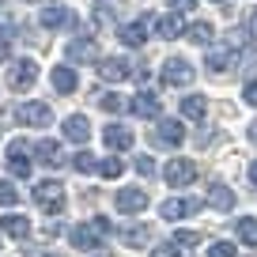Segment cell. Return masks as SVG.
<instances>
[{
	"mask_svg": "<svg viewBox=\"0 0 257 257\" xmlns=\"http://www.w3.org/2000/svg\"><path fill=\"white\" fill-rule=\"evenodd\" d=\"M185 38L197 42V46H212V38H216V31H212V23H204V19H197V23L185 27Z\"/></svg>",
	"mask_w": 257,
	"mask_h": 257,
	"instance_id": "d4e9b609",
	"label": "cell"
},
{
	"mask_svg": "<svg viewBox=\"0 0 257 257\" xmlns=\"http://www.w3.org/2000/svg\"><path fill=\"white\" fill-rule=\"evenodd\" d=\"M204 110H208V102H204V95H185L182 98V117H193V121H201Z\"/></svg>",
	"mask_w": 257,
	"mask_h": 257,
	"instance_id": "484cf974",
	"label": "cell"
},
{
	"mask_svg": "<svg viewBox=\"0 0 257 257\" xmlns=\"http://www.w3.org/2000/svg\"><path fill=\"white\" fill-rule=\"evenodd\" d=\"M8 170H12V178L31 174V144L27 140H12L8 144Z\"/></svg>",
	"mask_w": 257,
	"mask_h": 257,
	"instance_id": "52a82bcc",
	"label": "cell"
},
{
	"mask_svg": "<svg viewBox=\"0 0 257 257\" xmlns=\"http://www.w3.org/2000/svg\"><path fill=\"white\" fill-rule=\"evenodd\" d=\"M238 242L242 246H257V219L253 216L238 219Z\"/></svg>",
	"mask_w": 257,
	"mask_h": 257,
	"instance_id": "83f0119b",
	"label": "cell"
},
{
	"mask_svg": "<svg viewBox=\"0 0 257 257\" xmlns=\"http://www.w3.org/2000/svg\"><path fill=\"white\" fill-rule=\"evenodd\" d=\"M38 23L46 27V31H61V27H76V16H72V8H64V4H46Z\"/></svg>",
	"mask_w": 257,
	"mask_h": 257,
	"instance_id": "9c48e42d",
	"label": "cell"
},
{
	"mask_svg": "<svg viewBox=\"0 0 257 257\" xmlns=\"http://www.w3.org/2000/svg\"><path fill=\"white\" fill-rule=\"evenodd\" d=\"M242 95H246V102H249V106H257V80H249Z\"/></svg>",
	"mask_w": 257,
	"mask_h": 257,
	"instance_id": "74e56055",
	"label": "cell"
},
{
	"mask_svg": "<svg viewBox=\"0 0 257 257\" xmlns=\"http://www.w3.org/2000/svg\"><path fill=\"white\" fill-rule=\"evenodd\" d=\"M49 80H53V87L61 91V95H72V91L80 87V76H76V68H68V64H57Z\"/></svg>",
	"mask_w": 257,
	"mask_h": 257,
	"instance_id": "44dd1931",
	"label": "cell"
},
{
	"mask_svg": "<svg viewBox=\"0 0 257 257\" xmlns=\"http://www.w3.org/2000/svg\"><path fill=\"white\" fill-rule=\"evenodd\" d=\"M31 152H34V159H38L42 167H64V152H61L57 140H38Z\"/></svg>",
	"mask_w": 257,
	"mask_h": 257,
	"instance_id": "ac0fdd59",
	"label": "cell"
},
{
	"mask_svg": "<svg viewBox=\"0 0 257 257\" xmlns=\"http://www.w3.org/2000/svg\"><path fill=\"white\" fill-rule=\"evenodd\" d=\"M16 204H19L16 185H12L8 178H0V208H16Z\"/></svg>",
	"mask_w": 257,
	"mask_h": 257,
	"instance_id": "f1b7e54d",
	"label": "cell"
},
{
	"mask_svg": "<svg viewBox=\"0 0 257 257\" xmlns=\"http://www.w3.org/2000/svg\"><path fill=\"white\" fill-rule=\"evenodd\" d=\"M178 242H159V246H152V257H178Z\"/></svg>",
	"mask_w": 257,
	"mask_h": 257,
	"instance_id": "d6a6232c",
	"label": "cell"
},
{
	"mask_svg": "<svg viewBox=\"0 0 257 257\" xmlns=\"http://www.w3.org/2000/svg\"><path fill=\"white\" fill-rule=\"evenodd\" d=\"M128 110L137 113V117H159L163 98L155 95V91H137V95H133V102H128Z\"/></svg>",
	"mask_w": 257,
	"mask_h": 257,
	"instance_id": "9a60e30c",
	"label": "cell"
},
{
	"mask_svg": "<svg viewBox=\"0 0 257 257\" xmlns=\"http://www.w3.org/2000/svg\"><path fill=\"white\" fill-rule=\"evenodd\" d=\"M34 80H38V64H34L31 57H19V61H12V68H8V87L16 91V95L31 91Z\"/></svg>",
	"mask_w": 257,
	"mask_h": 257,
	"instance_id": "7a4b0ae2",
	"label": "cell"
},
{
	"mask_svg": "<svg viewBox=\"0 0 257 257\" xmlns=\"http://www.w3.org/2000/svg\"><path fill=\"white\" fill-rule=\"evenodd\" d=\"M163 83H170V87H189L193 83V64L182 61V57H170V61H163Z\"/></svg>",
	"mask_w": 257,
	"mask_h": 257,
	"instance_id": "3957f363",
	"label": "cell"
},
{
	"mask_svg": "<svg viewBox=\"0 0 257 257\" xmlns=\"http://www.w3.org/2000/svg\"><path fill=\"white\" fill-rule=\"evenodd\" d=\"M234 61H238V49L227 42L223 49H212L204 64H208V72H212V76H223V72H231V68H234Z\"/></svg>",
	"mask_w": 257,
	"mask_h": 257,
	"instance_id": "5bb4252c",
	"label": "cell"
},
{
	"mask_svg": "<svg viewBox=\"0 0 257 257\" xmlns=\"http://www.w3.org/2000/svg\"><path fill=\"white\" fill-rule=\"evenodd\" d=\"M155 34H159L163 42H174V38H182L185 34V23H182V12H163L159 19H155Z\"/></svg>",
	"mask_w": 257,
	"mask_h": 257,
	"instance_id": "7c38bea8",
	"label": "cell"
},
{
	"mask_svg": "<svg viewBox=\"0 0 257 257\" xmlns=\"http://www.w3.org/2000/svg\"><path fill=\"white\" fill-rule=\"evenodd\" d=\"M167 4H170V8H174V12H189L193 4H197V0H167Z\"/></svg>",
	"mask_w": 257,
	"mask_h": 257,
	"instance_id": "f35d334b",
	"label": "cell"
},
{
	"mask_svg": "<svg viewBox=\"0 0 257 257\" xmlns=\"http://www.w3.org/2000/svg\"><path fill=\"white\" fill-rule=\"evenodd\" d=\"M163 178H167V185H189L193 178H197V167H193V159H170L167 167H163Z\"/></svg>",
	"mask_w": 257,
	"mask_h": 257,
	"instance_id": "30bf717a",
	"label": "cell"
},
{
	"mask_svg": "<svg viewBox=\"0 0 257 257\" xmlns=\"http://www.w3.org/2000/svg\"><path fill=\"white\" fill-rule=\"evenodd\" d=\"M208 204H212L216 212H231V208H234V193L227 189L223 182H212V185H208Z\"/></svg>",
	"mask_w": 257,
	"mask_h": 257,
	"instance_id": "7402d4cb",
	"label": "cell"
},
{
	"mask_svg": "<svg viewBox=\"0 0 257 257\" xmlns=\"http://www.w3.org/2000/svg\"><path fill=\"white\" fill-rule=\"evenodd\" d=\"M208 257H238V246L227 242V238H219V242H212V246H208Z\"/></svg>",
	"mask_w": 257,
	"mask_h": 257,
	"instance_id": "4dcf8cb0",
	"label": "cell"
},
{
	"mask_svg": "<svg viewBox=\"0 0 257 257\" xmlns=\"http://www.w3.org/2000/svg\"><path fill=\"white\" fill-rule=\"evenodd\" d=\"M249 140H253V144H257V121H253V125H249Z\"/></svg>",
	"mask_w": 257,
	"mask_h": 257,
	"instance_id": "b9f144b4",
	"label": "cell"
},
{
	"mask_svg": "<svg viewBox=\"0 0 257 257\" xmlns=\"http://www.w3.org/2000/svg\"><path fill=\"white\" fill-rule=\"evenodd\" d=\"M137 170H140L144 178H152V174H155V159H152V155H137Z\"/></svg>",
	"mask_w": 257,
	"mask_h": 257,
	"instance_id": "836d02e7",
	"label": "cell"
},
{
	"mask_svg": "<svg viewBox=\"0 0 257 257\" xmlns=\"http://www.w3.org/2000/svg\"><path fill=\"white\" fill-rule=\"evenodd\" d=\"M197 212H201V201H197V197H170V201L159 204V216L170 219V223H174V219H185V216H197Z\"/></svg>",
	"mask_w": 257,
	"mask_h": 257,
	"instance_id": "277c9868",
	"label": "cell"
},
{
	"mask_svg": "<svg viewBox=\"0 0 257 257\" xmlns=\"http://www.w3.org/2000/svg\"><path fill=\"white\" fill-rule=\"evenodd\" d=\"M148 208V193L144 189H117V212L125 216H137V212Z\"/></svg>",
	"mask_w": 257,
	"mask_h": 257,
	"instance_id": "e0dca14e",
	"label": "cell"
},
{
	"mask_svg": "<svg viewBox=\"0 0 257 257\" xmlns=\"http://www.w3.org/2000/svg\"><path fill=\"white\" fill-rule=\"evenodd\" d=\"M91 223H95V231L102 234V238H106V234L113 231V227H110V219H106V216H95V219H91Z\"/></svg>",
	"mask_w": 257,
	"mask_h": 257,
	"instance_id": "8d00e7d4",
	"label": "cell"
},
{
	"mask_svg": "<svg viewBox=\"0 0 257 257\" xmlns=\"http://www.w3.org/2000/svg\"><path fill=\"white\" fill-rule=\"evenodd\" d=\"M178 246H197V231H178Z\"/></svg>",
	"mask_w": 257,
	"mask_h": 257,
	"instance_id": "d590c367",
	"label": "cell"
},
{
	"mask_svg": "<svg viewBox=\"0 0 257 257\" xmlns=\"http://www.w3.org/2000/svg\"><path fill=\"white\" fill-rule=\"evenodd\" d=\"M0 8H4V0H0Z\"/></svg>",
	"mask_w": 257,
	"mask_h": 257,
	"instance_id": "7bdbcfd3",
	"label": "cell"
},
{
	"mask_svg": "<svg viewBox=\"0 0 257 257\" xmlns=\"http://www.w3.org/2000/svg\"><path fill=\"white\" fill-rule=\"evenodd\" d=\"M12 57V34H0V64Z\"/></svg>",
	"mask_w": 257,
	"mask_h": 257,
	"instance_id": "e575fe53",
	"label": "cell"
},
{
	"mask_svg": "<svg viewBox=\"0 0 257 257\" xmlns=\"http://www.w3.org/2000/svg\"><path fill=\"white\" fill-rule=\"evenodd\" d=\"M16 121L19 125H31V128H46L49 121H53V110H49L46 102H23L16 110Z\"/></svg>",
	"mask_w": 257,
	"mask_h": 257,
	"instance_id": "8992f818",
	"label": "cell"
},
{
	"mask_svg": "<svg viewBox=\"0 0 257 257\" xmlns=\"http://www.w3.org/2000/svg\"><path fill=\"white\" fill-rule=\"evenodd\" d=\"M102 144L110 152H128L133 148V128L128 125H106L102 128Z\"/></svg>",
	"mask_w": 257,
	"mask_h": 257,
	"instance_id": "2e32d148",
	"label": "cell"
},
{
	"mask_svg": "<svg viewBox=\"0 0 257 257\" xmlns=\"http://www.w3.org/2000/svg\"><path fill=\"white\" fill-rule=\"evenodd\" d=\"M128 68H133V64H128L125 57H98V61H95L98 80H106V83H121V80H128Z\"/></svg>",
	"mask_w": 257,
	"mask_h": 257,
	"instance_id": "5b68a950",
	"label": "cell"
},
{
	"mask_svg": "<svg viewBox=\"0 0 257 257\" xmlns=\"http://www.w3.org/2000/svg\"><path fill=\"white\" fill-rule=\"evenodd\" d=\"M249 185H253V189H257V159L249 163Z\"/></svg>",
	"mask_w": 257,
	"mask_h": 257,
	"instance_id": "60d3db41",
	"label": "cell"
},
{
	"mask_svg": "<svg viewBox=\"0 0 257 257\" xmlns=\"http://www.w3.org/2000/svg\"><path fill=\"white\" fill-rule=\"evenodd\" d=\"M121 170H125L121 159H102V163H98V174H102V178H117Z\"/></svg>",
	"mask_w": 257,
	"mask_h": 257,
	"instance_id": "1f68e13d",
	"label": "cell"
},
{
	"mask_svg": "<svg viewBox=\"0 0 257 257\" xmlns=\"http://www.w3.org/2000/svg\"><path fill=\"white\" fill-rule=\"evenodd\" d=\"M185 140V125L182 121H163V125L152 128V144L155 148H178Z\"/></svg>",
	"mask_w": 257,
	"mask_h": 257,
	"instance_id": "ba28073f",
	"label": "cell"
},
{
	"mask_svg": "<svg viewBox=\"0 0 257 257\" xmlns=\"http://www.w3.org/2000/svg\"><path fill=\"white\" fill-rule=\"evenodd\" d=\"M246 31H249V34H253V38H257V8L249 12V19H246Z\"/></svg>",
	"mask_w": 257,
	"mask_h": 257,
	"instance_id": "ab89813d",
	"label": "cell"
},
{
	"mask_svg": "<svg viewBox=\"0 0 257 257\" xmlns=\"http://www.w3.org/2000/svg\"><path fill=\"white\" fill-rule=\"evenodd\" d=\"M72 167L80 170V174H95V170H98V159H95L91 152H80V155H72Z\"/></svg>",
	"mask_w": 257,
	"mask_h": 257,
	"instance_id": "f546056e",
	"label": "cell"
},
{
	"mask_svg": "<svg viewBox=\"0 0 257 257\" xmlns=\"http://www.w3.org/2000/svg\"><path fill=\"white\" fill-rule=\"evenodd\" d=\"M117 38L125 42V46L140 49V46H144V42H148V23H144V19H133V23H121Z\"/></svg>",
	"mask_w": 257,
	"mask_h": 257,
	"instance_id": "ffe728a7",
	"label": "cell"
},
{
	"mask_svg": "<svg viewBox=\"0 0 257 257\" xmlns=\"http://www.w3.org/2000/svg\"><path fill=\"white\" fill-rule=\"evenodd\" d=\"M0 231L12 234V238H27V234H31V219L16 216V212H12V216H0Z\"/></svg>",
	"mask_w": 257,
	"mask_h": 257,
	"instance_id": "cb8c5ba5",
	"label": "cell"
},
{
	"mask_svg": "<svg viewBox=\"0 0 257 257\" xmlns=\"http://www.w3.org/2000/svg\"><path fill=\"white\" fill-rule=\"evenodd\" d=\"M68 61L72 64H95L98 61V46L91 38H76L72 46H68Z\"/></svg>",
	"mask_w": 257,
	"mask_h": 257,
	"instance_id": "d6986e66",
	"label": "cell"
},
{
	"mask_svg": "<svg viewBox=\"0 0 257 257\" xmlns=\"http://www.w3.org/2000/svg\"><path fill=\"white\" fill-rule=\"evenodd\" d=\"M121 242H125V246H148V242H152V227H148V223L121 227Z\"/></svg>",
	"mask_w": 257,
	"mask_h": 257,
	"instance_id": "603a6c76",
	"label": "cell"
},
{
	"mask_svg": "<svg viewBox=\"0 0 257 257\" xmlns=\"http://www.w3.org/2000/svg\"><path fill=\"white\" fill-rule=\"evenodd\" d=\"M68 242H72V249H98L102 246V234L95 231V223H76L72 231H68Z\"/></svg>",
	"mask_w": 257,
	"mask_h": 257,
	"instance_id": "8fae6325",
	"label": "cell"
},
{
	"mask_svg": "<svg viewBox=\"0 0 257 257\" xmlns=\"http://www.w3.org/2000/svg\"><path fill=\"white\" fill-rule=\"evenodd\" d=\"M216 4H223V0H216Z\"/></svg>",
	"mask_w": 257,
	"mask_h": 257,
	"instance_id": "ee69618b",
	"label": "cell"
},
{
	"mask_svg": "<svg viewBox=\"0 0 257 257\" xmlns=\"http://www.w3.org/2000/svg\"><path fill=\"white\" fill-rule=\"evenodd\" d=\"M61 133H64V140H72V144H87L91 140V121L83 117V113H68Z\"/></svg>",
	"mask_w": 257,
	"mask_h": 257,
	"instance_id": "4fadbf2b",
	"label": "cell"
},
{
	"mask_svg": "<svg viewBox=\"0 0 257 257\" xmlns=\"http://www.w3.org/2000/svg\"><path fill=\"white\" fill-rule=\"evenodd\" d=\"M98 106H102L106 113H125L128 110V98L117 95V91H102V95H98Z\"/></svg>",
	"mask_w": 257,
	"mask_h": 257,
	"instance_id": "4316f807",
	"label": "cell"
},
{
	"mask_svg": "<svg viewBox=\"0 0 257 257\" xmlns=\"http://www.w3.org/2000/svg\"><path fill=\"white\" fill-rule=\"evenodd\" d=\"M34 204H38L46 216H61L64 212V185L57 182V178H42L38 185H34Z\"/></svg>",
	"mask_w": 257,
	"mask_h": 257,
	"instance_id": "6da1fadb",
	"label": "cell"
}]
</instances>
